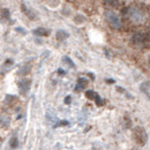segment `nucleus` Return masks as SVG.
I'll use <instances>...</instances> for the list:
<instances>
[{
    "label": "nucleus",
    "mask_w": 150,
    "mask_h": 150,
    "mask_svg": "<svg viewBox=\"0 0 150 150\" xmlns=\"http://www.w3.org/2000/svg\"><path fill=\"white\" fill-rule=\"evenodd\" d=\"M133 137L135 140L136 143H139L140 146H144L148 141V135L147 132L144 131L142 127H135V129L133 131Z\"/></svg>",
    "instance_id": "1"
},
{
    "label": "nucleus",
    "mask_w": 150,
    "mask_h": 150,
    "mask_svg": "<svg viewBox=\"0 0 150 150\" xmlns=\"http://www.w3.org/2000/svg\"><path fill=\"white\" fill-rule=\"evenodd\" d=\"M105 19H106L108 23L111 25V28H113V29H119L121 27L120 18L112 11H106L105 12Z\"/></svg>",
    "instance_id": "2"
},
{
    "label": "nucleus",
    "mask_w": 150,
    "mask_h": 150,
    "mask_svg": "<svg viewBox=\"0 0 150 150\" xmlns=\"http://www.w3.org/2000/svg\"><path fill=\"white\" fill-rule=\"evenodd\" d=\"M128 16L135 23H141L144 21V14L137 7H129L128 8Z\"/></svg>",
    "instance_id": "3"
},
{
    "label": "nucleus",
    "mask_w": 150,
    "mask_h": 150,
    "mask_svg": "<svg viewBox=\"0 0 150 150\" xmlns=\"http://www.w3.org/2000/svg\"><path fill=\"white\" fill-rule=\"evenodd\" d=\"M21 11L24 13V15H25L28 19L31 20V21H35V20L38 19L37 12H36L35 9H33V8H28L27 5H24V4L21 5Z\"/></svg>",
    "instance_id": "4"
},
{
    "label": "nucleus",
    "mask_w": 150,
    "mask_h": 150,
    "mask_svg": "<svg viewBox=\"0 0 150 150\" xmlns=\"http://www.w3.org/2000/svg\"><path fill=\"white\" fill-rule=\"evenodd\" d=\"M19 90L21 95H27L30 87H31V80L30 79H22L19 82Z\"/></svg>",
    "instance_id": "5"
},
{
    "label": "nucleus",
    "mask_w": 150,
    "mask_h": 150,
    "mask_svg": "<svg viewBox=\"0 0 150 150\" xmlns=\"http://www.w3.org/2000/svg\"><path fill=\"white\" fill-rule=\"evenodd\" d=\"M146 40H147V37H146V35L142 34V33H135V34L132 36V43H133L135 46H142V45H144Z\"/></svg>",
    "instance_id": "6"
},
{
    "label": "nucleus",
    "mask_w": 150,
    "mask_h": 150,
    "mask_svg": "<svg viewBox=\"0 0 150 150\" xmlns=\"http://www.w3.org/2000/svg\"><path fill=\"white\" fill-rule=\"evenodd\" d=\"M33 34H34L35 36H38V37H47V36H50L51 30L47 29V28L39 27V28H36V29L33 30Z\"/></svg>",
    "instance_id": "7"
},
{
    "label": "nucleus",
    "mask_w": 150,
    "mask_h": 150,
    "mask_svg": "<svg viewBox=\"0 0 150 150\" xmlns=\"http://www.w3.org/2000/svg\"><path fill=\"white\" fill-rule=\"evenodd\" d=\"M88 83H89V81L84 77L77 79V82H76V86H75V91H81V90L86 89L88 87Z\"/></svg>",
    "instance_id": "8"
},
{
    "label": "nucleus",
    "mask_w": 150,
    "mask_h": 150,
    "mask_svg": "<svg viewBox=\"0 0 150 150\" xmlns=\"http://www.w3.org/2000/svg\"><path fill=\"white\" fill-rule=\"evenodd\" d=\"M68 37H69V34H68L66 30H58V31H57V34H56L57 40L64 42V40H66Z\"/></svg>",
    "instance_id": "9"
},
{
    "label": "nucleus",
    "mask_w": 150,
    "mask_h": 150,
    "mask_svg": "<svg viewBox=\"0 0 150 150\" xmlns=\"http://www.w3.org/2000/svg\"><path fill=\"white\" fill-rule=\"evenodd\" d=\"M30 71H31V66H30L29 64H27V65H24V66H22V67L20 68V71H19V73H18V74L24 76V75L29 74V73H30Z\"/></svg>",
    "instance_id": "10"
},
{
    "label": "nucleus",
    "mask_w": 150,
    "mask_h": 150,
    "mask_svg": "<svg viewBox=\"0 0 150 150\" xmlns=\"http://www.w3.org/2000/svg\"><path fill=\"white\" fill-rule=\"evenodd\" d=\"M86 21H87V19L83 14H76L74 16V22L76 24H83Z\"/></svg>",
    "instance_id": "11"
},
{
    "label": "nucleus",
    "mask_w": 150,
    "mask_h": 150,
    "mask_svg": "<svg viewBox=\"0 0 150 150\" xmlns=\"http://www.w3.org/2000/svg\"><path fill=\"white\" fill-rule=\"evenodd\" d=\"M11 124V120L7 115H0V125L2 127H8Z\"/></svg>",
    "instance_id": "12"
},
{
    "label": "nucleus",
    "mask_w": 150,
    "mask_h": 150,
    "mask_svg": "<svg viewBox=\"0 0 150 150\" xmlns=\"http://www.w3.org/2000/svg\"><path fill=\"white\" fill-rule=\"evenodd\" d=\"M9 147H11L12 149H15V148L19 147V139H18L16 135L12 136V139H11V141H9Z\"/></svg>",
    "instance_id": "13"
},
{
    "label": "nucleus",
    "mask_w": 150,
    "mask_h": 150,
    "mask_svg": "<svg viewBox=\"0 0 150 150\" xmlns=\"http://www.w3.org/2000/svg\"><path fill=\"white\" fill-rule=\"evenodd\" d=\"M97 96H98V94L96 91H94V90H87L86 91V97L88 99H90V100H95Z\"/></svg>",
    "instance_id": "14"
},
{
    "label": "nucleus",
    "mask_w": 150,
    "mask_h": 150,
    "mask_svg": "<svg viewBox=\"0 0 150 150\" xmlns=\"http://www.w3.org/2000/svg\"><path fill=\"white\" fill-rule=\"evenodd\" d=\"M62 61H64L66 65H68L71 68H75V67H76V66H75V64L73 62V60H72L69 57H67V56L62 57Z\"/></svg>",
    "instance_id": "15"
},
{
    "label": "nucleus",
    "mask_w": 150,
    "mask_h": 150,
    "mask_svg": "<svg viewBox=\"0 0 150 150\" xmlns=\"http://www.w3.org/2000/svg\"><path fill=\"white\" fill-rule=\"evenodd\" d=\"M59 4H60V0H49V2H47L49 7H51V8H56V7H58Z\"/></svg>",
    "instance_id": "16"
},
{
    "label": "nucleus",
    "mask_w": 150,
    "mask_h": 150,
    "mask_svg": "<svg viewBox=\"0 0 150 150\" xmlns=\"http://www.w3.org/2000/svg\"><path fill=\"white\" fill-rule=\"evenodd\" d=\"M1 16H2L4 19L9 20V18H11V13H9V11H8L7 8H4V9L1 11Z\"/></svg>",
    "instance_id": "17"
},
{
    "label": "nucleus",
    "mask_w": 150,
    "mask_h": 150,
    "mask_svg": "<svg viewBox=\"0 0 150 150\" xmlns=\"http://www.w3.org/2000/svg\"><path fill=\"white\" fill-rule=\"evenodd\" d=\"M95 102H96V105H97V106H103V105H104V100H103V99L99 97V95L96 97Z\"/></svg>",
    "instance_id": "18"
},
{
    "label": "nucleus",
    "mask_w": 150,
    "mask_h": 150,
    "mask_svg": "<svg viewBox=\"0 0 150 150\" xmlns=\"http://www.w3.org/2000/svg\"><path fill=\"white\" fill-rule=\"evenodd\" d=\"M104 2L109 6H115L118 4V0H104Z\"/></svg>",
    "instance_id": "19"
},
{
    "label": "nucleus",
    "mask_w": 150,
    "mask_h": 150,
    "mask_svg": "<svg viewBox=\"0 0 150 150\" xmlns=\"http://www.w3.org/2000/svg\"><path fill=\"white\" fill-rule=\"evenodd\" d=\"M71 102H72V97H71V96H66L64 103H65V104H71Z\"/></svg>",
    "instance_id": "20"
},
{
    "label": "nucleus",
    "mask_w": 150,
    "mask_h": 150,
    "mask_svg": "<svg viewBox=\"0 0 150 150\" xmlns=\"http://www.w3.org/2000/svg\"><path fill=\"white\" fill-rule=\"evenodd\" d=\"M13 64H14V61H13L12 59H7L6 62H5V66H12Z\"/></svg>",
    "instance_id": "21"
},
{
    "label": "nucleus",
    "mask_w": 150,
    "mask_h": 150,
    "mask_svg": "<svg viewBox=\"0 0 150 150\" xmlns=\"http://www.w3.org/2000/svg\"><path fill=\"white\" fill-rule=\"evenodd\" d=\"M15 30H16V31H19V33H22V35H25V34H27V31H25L24 29H21V28H16Z\"/></svg>",
    "instance_id": "22"
},
{
    "label": "nucleus",
    "mask_w": 150,
    "mask_h": 150,
    "mask_svg": "<svg viewBox=\"0 0 150 150\" xmlns=\"http://www.w3.org/2000/svg\"><path fill=\"white\" fill-rule=\"evenodd\" d=\"M58 74H60V75H65V74H66V72H65L64 69H61V68H59V69H58Z\"/></svg>",
    "instance_id": "23"
},
{
    "label": "nucleus",
    "mask_w": 150,
    "mask_h": 150,
    "mask_svg": "<svg viewBox=\"0 0 150 150\" xmlns=\"http://www.w3.org/2000/svg\"><path fill=\"white\" fill-rule=\"evenodd\" d=\"M146 37H147V40H148V42H150V30L147 33V34H146Z\"/></svg>",
    "instance_id": "24"
},
{
    "label": "nucleus",
    "mask_w": 150,
    "mask_h": 150,
    "mask_svg": "<svg viewBox=\"0 0 150 150\" xmlns=\"http://www.w3.org/2000/svg\"><path fill=\"white\" fill-rule=\"evenodd\" d=\"M106 81V83H114V80L112 79H109V80H105Z\"/></svg>",
    "instance_id": "25"
}]
</instances>
